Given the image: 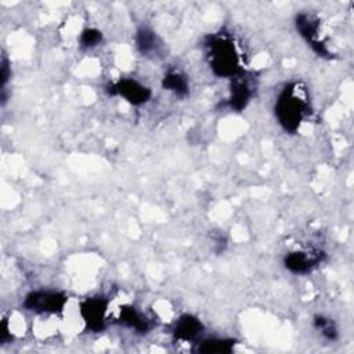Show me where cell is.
I'll list each match as a JSON object with an SVG mask.
<instances>
[{
  "label": "cell",
  "mask_w": 354,
  "mask_h": 354,
  "mask_svg": "<svg viewBox=\"0 0 354 354\" xmlns=\"http://www.w3.org/2000/svg\"><path fill=\"white\" fill-rule=\"evenodd\" d=\"M205 47L209 66L216 76L235 79L243 75L242 55L231 36L221 32L212 35L207 37Z\"/></svg>",
  "instance_id": "1"
},
{
  "label": "cell",
  "mask_w": 354,
  "mask_h": 354,
  "mask_svg": "<svg viewBox=\"0 0 354 354\" xmlns=\"http://www.w3.org/2000/svg\"><path fill=\"white\" fill-rule=\"evenodd\" d=\"M275 118L288 133H296L304 118L310 113V104L306 90L300 83H289L279 93L275 101Z\"/></svg>",
  "instance_id": "2"
},
{
  "label": "cell",
  "mask_w": 354,
  "mask_h": 354,
  "mask_svg": "<svg viewBox=\"0 0 354 354\" xmlns=\"http://www.w3.org/2000/svg\"><path fill=\"white\" fill-rule=\"evenodd\" d=\"M68 303V296L55 290H35L25 300L24 307L40 314H59Z\"/></svg>",
  "instance_id": "3"
},
{
  "label": "cell",
  "mask_w": 354,
  "mask_h": 354,
  "mask_svg": "<svg viewBox=\"0 0 354 354\" xmlns=\"http://www.w3.org/2000/svg\"><path fill=\"white\" fill-rule=\"evenodd\" d=\"M108 94L124 98L133 105H142L151 98V90L134 79H120L106 87Z\"/></svg>",
  "instance_id": "4"
},
{
  "label": "cell",
  "mask_w": 354,
  "mask_h": 354,
  "mask_svg": "<svg viewBox=\"0 0 354 354\" xmlns=\"http://www.w3.org/2000/svg\"><path fill=\"white\" fill-rule=\"evenodd\" d=\"M296 28L297 32L306 39V41L319 57L330 55L326 44L319 39V21L314 15L307 12L297 14Z\"/></svg>",
  "instance_id": "5"
},
{
  "label": "cell",
  "mask_w": 354,
  "mask_h": 354,
  "mask_svg": "<svg viewBox=\"0 0 354 354\" xmlns=\"http://www.w3.org/2000/svg\"><path fill=\"white\" fill-rule=\"evenodd\" d=\"M322 257L319 250H295L285 256L283 266L293 274H308L322 263Z\"/></svg>",
  "instance_id": "6"
},
{
  "label": "cell",
  "mask_w": 354,
  "mask_h": 354,
  "mask_svg": "<svg viewBox=\"0 0 354 354\" xmlns=\"http://www.w3.org/2000/svg\"><path fill=\"white\" fill-rule=\"evenodd\" d=\"M108 301L104 297H88L80 304V315L91 330H101L105 324Z\"/></svg>",
  "instance_id": "7"
},
{
  "label": "cell",
  "mask_w": 354,
  "mask_h": 354,
  "mask_svg": "<svg viewBox=\"0 0 354 354\" xmlns=\"http://www.w3.org/2000/svg\"><path fill=\"white\" fill-rule=\"evenodd\" d=\"M202 330H203V325L196 317L191 314H184L176 322L173 335L178 340L191 342V340H195L202 333Z\"/></svg>",
  "instance_id": "8"
},
{
  "label": "cell",
  "mask_w": 354,
  "mask_h": 354,
  "mask_svg": "<svg viewBox=\"0 0 354 354\" xmlns=\"http://www.w3.org/2000/svg\"><path fill=\"white\" fill-rule=\"evenodd\" d=\"M253 95V90L249 84V82L246 79H243V76L235 77L231 86V94L228 98V106L234 111H242L245 109V106L248 105V102L250 101Z\"/></svg>",
  "instance_id": "9"
},
{
  "label": "cell",
  "mask_w": 354,
  "mask_h": 354,
  "mask_svg": "<svg viewBox=\"0 0 354 354\" xmlns=\"http://www.w3.org/2000/svg\"><path fill=\"white\" fill-rule=\"evenodd\" d=\"M136 46L141 54L152 55L159 53L160 41L153 30L148 28H141L136 36Z\"/></svg>",
  "instance_id": "10"
},
{
  "label": "cell",
  "mask_w": 354,
  "mask_h": 354,
  "mask_svg": "<svg viewBox=\"0 0 354 354\" xmlns=\"http://www.w3.org/2000/svg\"><path fill=\"white\" fill-rule=\"evenodd\" d=\"M120 322L137 332H147L151 326H149V321L148 318L140 313L138 310H136L134 307H124L120 311Z\"/></svg>",
  "instance_id": "11"
},
{
  "label": "cell",
  "mask_w": 354,
  "mask_h": 354,
  "mask_svg": "<svg viewBox=\"0 0 354 354\" xmlns=\"http://www.w3.org/2000/svg\"><path fill=\"white\" fill-rule=\"evenodd\" d=\"M162 86L165 90L171 91L174 95H178V97H185V95H188V91H189L187 77L183 73L176 72V71L165 75V77L162 80Z\"/></svg>",
  "instance_id": "12"
},
{
  "label": "cell",
  "mask_w": 354,
  "mask_h": 354,
  "mask_svg": "<svg viewBox=\"0 0 354 354\" xmlns=\"http://www.w3.org/2000/svg\"><path fill=\"white\" fill-rule=\"evenodd\" d=\"M234 344H235L234 339L212 337V339H206V340L201 342V344H198V351L199 353H216V354L230 353V351H232Z\"/></svg>",
  "instance_id": "13"
},
{
  "label": "cell",
  "mask_w": 354,
  "mask_h": 354,
  "mask_svg": "<svg viewBox=\"0 0 354 354\" xmlns=\"http://www.w3.org/2000/svg\"><path fill=\"white\" fill-rule=\"evenodd\" d=\"M314 326L328 340H335L337 337V326L330 318L317 315L314 317Z\"/></svg>",
  "instance_id": "14"
},
{
  "label": "cell",
  "mask_w": 354,
  "mask_h": 354,
  "mask_svg": "<svg viewBox=\"0 0 354 354\" xmlns=\"http://www.w3.org/2000/svg\"><path fill=\"white\" fill-rule=\"evenodd\" d=\"M80 47L83 48H93V47H97L101 40H102V33L97 29H93V28H87L84 29L82 33H80Z\"/></svg>",
  "instance_id": "15"
},
{
  "label": "cell",
  "mask_w": 354,
  "mask_h": 354,
  "mask_svg": "<svg viewBox=\"0 0 354 354\" xmlns=\"http://www.w3.org/2000/svg\"><path fill=\"white\" fill-rule=\"evenodd\" d=\"M8 76H10V72H8V62L6 58H3L1 61V86L4 88L7 80H8Z\"/></svg>",
  "instance_id": "16"
}]
</instances>
